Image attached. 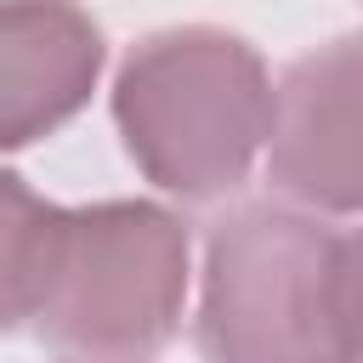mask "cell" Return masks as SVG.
I'll use <instances>...</instances> for the list:
<instances>
[{
	"label": "cell",
	"instance_id": "cell-1",
	"mask_svg": "<svg viewBox=\"0 0 363 363\" xmlns=\"http://www.w3.org/2000/svg\"><path fill=\"white\" fill-rule=\"evenodd\" d=\"M204 363H363L357 233L289 199H250L204 238Z\"/></svg>",
	"mask_w": 363,
	"mask_h": 363
},
{
	"label": "cell",
	"instance_id": "cell-2",
	"mask_svg": "<svg viewBox=\"0 0 363 363\" xmlns=\"http://www.w3.org/2000/svg\"><path fill=\"white\" fill-rule=\"evenodd\" d=\"M267 62L250 40L187 23L147 34L113 79V119L125 153L176 199L233 193L272 136Z\"/></svg>",
	"mask_w": 363,
	"mask_h": 363
},
{
	"label": "cell",
	"instance_id": "cell-3",
	"mask_svg": "<svg viewBox=\"0 0 363 363\" xmlns=\"http://www.w3.org/2000/svg\"><path fill=\"white\" fill-rule=\"evenodd\" d=\"M193 244L187 227L147 199H108L68 210L51 289L34 312V335L79 357L136 363L159 352L187 306Z\"/></svg>",
	"mask_w": 363,
	"mask_h": 363
},
{
	"label": "cell",
	"instance_id": "cell-4",
	"mask_svg": "<svg viewBox=\"0 0 363 363\" xmlns=\"http://www.w3.org/2000/svg\"><path fill=\"white\" fill-rule=\"evenodd\" d=\"M272 193L318 216H363V34L323 40L278 74Z\"/></svg>",
	"mask_w": 363,
	"mask_h": 363
},
{
	"label": "cell",
	"instance_id": "cell-5",
	"mask_svg": "<svg viewBox=\"0 0 363 363\" xmlns=\"http://www.w3.org/2000/svg\"><path fill=\"white\" fill-rule=\"evenodd\" d=\"M102 74V28L79 0H6L0 11V136L28 147L74 119Z\"/></svg>",
	"mask_w": 363,
	"mask_h": 363
},
{
	"label": "cell",
	"instance_id": "cell-6",
	"mask_svg": "<svg viewBox=\"0 0 363 363\" xmlns=\"http://www.w3.org/2000/svg\"><path fill=\"white\" fill-rule=\"evenodd\" d=\"M68 233V204L40 199L23 176H6L0 193V295H6V323L34 329V312L51 289L57 255Z\"/></svg>",
	"mask_w": 363,
	"mask_h": 363
},
{
	"label": "cell",
	"instance_id": "cell-7",
	"mask_svg": "<svg viewBox=\"0 0 363 363\" xmlns=\"http://www.w3.org/2000/svg\"><path fill=\"white\" fill-rule=\"evenodd\" d=\"M79 363H113V357H79Z\"/></svg>",
	"mask_w": 363,
	"mask_h": 363
},
{
	"label": "cell",
	"instance_id": "cell-8",
	"mask_svg": "<svg viewBox=\"0 0 363 363\" xmlns=\"http://www.w3.org/2000/svg\"><path fill=\"white\" fill-rule=\"evenodd\" d=\"M357 255H363V233H357Z\"/></svg>",
	"mask_w": 363,
	"mask_h": 363
}]
</instances>
